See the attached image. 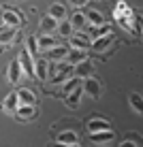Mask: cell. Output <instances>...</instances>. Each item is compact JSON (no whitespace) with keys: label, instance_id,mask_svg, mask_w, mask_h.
I'll return each mask as SVG.
<instances>
[{"label":"cell","instance_id":"cell-1","mask_svg":"<svg viewBox=\"0 0 143 147\" xmlns=\"http://www.w3.org/2000/svg\"><path fill=\"white\" fill-rule=\"evenodd\" d=\"M92 40H94V38L90 36V32H81V30H77V32L70 36V47L85 49V51H88V49L92 47Z\"/></svg>","mask_w":143,"mask_h":147},{"label":"cell","instance_id":"cell-2","mask_svg":"<svg viewBox=\"0 0 143 147\" xmlns=\"http://www.w3.org/2000/svg\"><path fill=\"white\" fill-rule=\"evenodd\" d=\"M83 92L88 94V96H92L94 100H98V98H100V92H103L100 81L94 79V77H85V79H83Z\"/></svg>","mask_w":143,"mask_h":147},{"label":"cell","instance_id":"cell-3","mask_svg":"<svg viewBox=\"0 0 143 147\" xmlns=\"http://www.w3.org/2000/svg\"><path fill=\"white\" fill-rule=\"evenodd\" d=\"M26 75V70H24L22 66V62H19V58L17 60H13L11 64H9V70H7V79H9V83H17L19 79Z\"/></svg>","mask_w":143,"mask_h":147},{"label":"cell","instance_id":"cell-4","mask_svg":"<svg viewBox=\"0 0 143 147\" xmlns=\"http://www.w3.org/2000/svg\"><path fill=\"white\" fill-rule=\"evenodd\" d=\"M113 139H115V132L111 128L100 130V132H90V141L96 145H109V143H113Z\"/></svg>","mask_w":143,"mask_h":147},{"label":"cell","instance_id":"cell-5","mask_svg":"<svg viewBox=\"0 0 143 147\" xmlns=\"http://www.w3.org/2000/svg\"><path fill=\"white\" fill-rule=\"evenodd\" d=\"M49 60L47 58H41V60H34V77L41 79V81H47L49 79Z\"/></svg>","mask_w":143,"mask_h":147},{"label":"cell","instance_id":"cell-6","mask_svg":"<svg viewBox=\"0 0 143 147\" xmlns=\"http://www.w3.org/2000/svg\"><path fill=\"white\" fill-rule=\"evenodd\" d=\"M2 22H4V26L19 28L24 19H22V15H19V11H15V9H4L2 11Z\"/></svg>","mask_w":143,"mask_h":147},{"label":"cell","instance_id":"cell-7","mask_svg":"<svg viewBox=\"0 0 143 147\" xmlns=\"http://www.w3.org/2000/svg\"><path fill=\"white\" fill-rule=\"evenodd\" d=\"M34 55L28 51V47H24L22 51H19V62H22L24 70H26V75H30V77H34Z\"/></svg>","mask_w":143,"mask_h":147},{"label":"cell","instance_id":"cell-8","mask_svg":"<svg viewBox=\"0 0 143 147\" xmlns=\"http://www.w3.org/2000/svg\"><path fill=\"white\" fill-rule=\"evenodd\" d=\"M68 51H70L68 47H62V45H56V47H52V49L47 51V55H45V58H47L49 62H62V60H66Z\"/></svg>","mask_w":143,"mask_h":147},{"label":"cell","instance_id":"cell-9","mask_svg":"<svg viewBox=\"0 0 143 147\" xmlns=\"http://www.w3.org/2000/svg\"><path fill=\"white\" fill-rule=\"evenodd\" d=\"M34 115H37V109H34V105H19L17 111H15V117H17L19 121L34 119Z\"/></svg>","mask_w":143,"mask_h":147},{"label":"cell","instance_id":"cell-10","mask_svg":"<svg viewBox=\"0 0 143 147\" xmlns=\"http://www.w3.org/2000/svg\"><path fill=\"white\" fill-rule=\"evenodd\" d=\"M92 73H94V62L92 60H83V62L75 64V75L77 77L85 79V77H92Z\"/></svg>","mask_w":143,"mask_h":147},{"label":"cell","instance_id":"cell-11","mask_svg":"<svg viewBox=\"0 0 143 147\" xmlns=\"http://www.w3.org/2000/svg\"><path fill=\"white\" fill-rule=\"evenodd\" d=\"M56 141H58L60 145H70V147L79 145V136H77V132H75V130H64V132H60Z\"/></svg>","mask_w":143,"mask_h":147},{"label":"cell","instance_id":"cell-12","mask_svg":"<svg viewBox=\"0 0 143 147\" xmlns=\"http://www.w3.org/2000/svg\"><path fill=\"white\" fill-rule=\"evenodd\" d=\"M81 94H83V83H81L79 88H75L70 94H66V96H64L66 107H68V109H77V107H79V98H81Z\"/></svg>","mask_w":143,"mask_h":147},{"label":"cell","instance_id":"cell-13","mask_svg":"<svg viewBox=\"0 0 143 147\" xmlns=\"http://www.w3.org/2000/svg\"><path fill=\"white\" fill-rule=\"evenodd\" d=\"M111 40H113V34L111 32L105 34V36H98V38L92 40V49H94V51H105V49L111 45Z\"/></svg>","mask_w":143,"mask_h":147},{"label":"cell","instance_id":"cell-14","mask_svg":"<svg viewBox=\"0 0 143 147\" xmlns=\"http://www.w3.org/2000/svg\"><path fill=\"white\" fill-rule=\"evenodd\" d=\"M111 124L103 117H96V119H90L88 121V132H100V130H109Z\"/></svg>","mask_w":143,"mask_h":147},{"label":"cell","instance_id":"cell-15","mask_svg":"<svg viewBox=\"0 0 143 147\" xmlns=\"http://www.w3.org/2000/svg\"><path fill=\"white\" fill-rule=\"evenodd\" d=\"M83 60H88V55H85V49L70 47L68 55H66V62H70V64H79V62H83Z\"/></svg>","mask_w":143,"mask_h":147},{"label":"cell","instance_id":"cell-16","mask_svg":"<svg viewBox=\"0 0 143 147\" xmlns=\"http://www.w3.org/2000/svg\"><path fill=\"white\" fill-rule=\"evenodd\" d=\"M15 36H17V30H15L13 26H7L4 30H0V43L7 45V47H11V43L15 40Z\"/></svg>","mask_w":143,"mask_h":147},{"label":"cell","instance_id":"cell-17","mask_svg":"<svg viewBox=\"0 0 143 147\" xmlns=\"http://www.w3.org/2000/svg\"><path fill=\"white\" fill-rule=\"evenodd\" d=\"M39 38V47H41V51H49L52 47H56L58 45V38L56 36H49V34H41Z\"/></svg>","mask_w":143,"mask_h":147},{"label":"cell","instance_id":"cell-18","mask_svg":"<svg viewBox=\"0 0 143 147\" xmlns=\"http://www.w3.org/2000/svg\"><path fill=\"white\" fill-rule=\"evenodd\" d=\"M128 102H130V109L135 111L137 115H143V96H141V94L132 92V94L128 96Z\"/></svg>","mask_w":143,"mask_h":147},{"label":"cell","instance_id":"cell-19","mask_svg":"<svg viewBox=\"0 0 143 147\" xmlns=\"http://www.w3.org/2000/svg\"><path fill=\"white\" fill-rule=\"evenodd\" d=\"M81 83H83V79H81V77H77V75L68 77V79H66L64 83H62V92H64V96H66V94H70L75 88H79Z\"/></svg>","mask_w":143,"mask_h":147},{"label":"cell","instance_id":"cell-20","mask_svg":"<svg viewBox=\"0 0 143 147\" xmlns=\"http://www.w3.org/2000/svg\"><path fill=\"white\" fill-rule=\"evenodd\" d=\"M17 96H19V105H34V100H37L34 92H32V90H28V88L17 90Z\"/></svg>","mask_w":143,"mask_h":147},{"label":"cell","instance_id":"cell-21","mask_svg":"<svg viewBox=\"0 0 143 147\" xmlns=\"http://www.w3.org/2000/svg\"><path fill=\"white\" fill-rule=\"evenodd\" d=\"M19 107V96L17 92H11V94H7V98H4V105H2V109H7V111H17Z\"/></svg>","mask_w":143,"mask_h":147},{"label":"cell","instance_id":"cell-22","mask_svg":"<svg viewBox=\"0 0 143 147\" xmlns=\"http://www.w3.org/2000/svg\"><path fill=\"white\" fill-rule=\"evenodd\" d=\"M58 19H56V17H52V15H45V17L43 19H41V30H45V32H52V30H58Z\"/></svg>","mask_w":143,"mask_h":147},{"label":"cell","instance_id":"cell-23","mask_svg":"<svg viewBox=\"0 0 143 147\" xmlns=\"http://www.w3.org/2000/svg\"><path fill=\"white\" fill-rule=\"evenodd\" d=\"M73 30H75V26H73L70 22H66V19H62V22L58 24V34H60V36H64V38H70V36H73V34H75Z\"/></svg>","mask_w":143,"mask_h":147},{"label":"cell","instance_id":"cell-24","mask_svg":"<svg viewBox=\"0 0 143 147\" xmlns=\"http://www.w3.org/2000/svg\"><path fill=\"white\" fill-rule=\"evenodd\" d=\"M88 32H90V36H92V38H98V36H105V34H109V32H111V28L107 26V24H103V26H92V24H90Z\"/></svg>","mask_w":143,"mask_h":147},{"label":"cell","instance_id":"cell-25","mask_svg":"<svg viewBox=\"0 0 143 147\" xmlns=\"http://www.w3.org/2000/svg\"><path fill=\"white\" fill-rule=\"evenodd\" d=\"M85 17H88V24H92V26H103L105 24V17L100 11H85Z\"/></svg>","mask_w":143,"mask_h":147},{"label":"cell","instance_id":"cell-26","mask_svg":"<svg viewBox=\"0 0 143 147\" xmlns=\"http://www.w3.org/2000/svg\"><path fill=\"white\" fill-rule=\"evenodd\" d=\"M49 15L56 17L58 22L66 19V9H64V4H52V7H49Z\"/></svg>","mask_w":143,"mask_h":147},{"label":"cell","instance_id":"cell-27","mask_svg":"<svg viewBox=\"0 0 143 147\" xmlns=\"http://www.w3.org/2000/svg\"><path fill=\"white\" fill-rule=\"evenodd\" d=\"M70 24L75 26V30H81L88 24V17H85V13H79V11H75L73 13V17H70Z\"/></svg>","mask_w":143,"mask_h":147},{"label":"cell","instance_id":"cell-28","mask_svg":"<svg viewBox=\"0 0 143 147\" xmlns=\"http://www.w3.org/2000/svg\"><path fill=\"white\" fill-rule=\"evenodd\" d=\"M120 145H122V147H137V145H143V139H141V136H137L135 132H132V134L126 136V139L122 141Z\"/></svg>","mask_w":143,"mask_h":147},{"label":"cell","instance_id":"cell-29","mask_svg":"<svg viewBox=\"0 0 143 147\" xmlns=\"http://www.w3.org/2000/svg\"><path fill=\"white\" fill-rule=\"evenodd\" d=\"M26 45H28V51L32 53V55H39V51H41V47H39V38H37V36H30Z\"/></svg>","mask_w":143,"mask_h":147},{"label":"cell","instance_id":"cell-30","mask_svg":"<svg viewBox=\"0 0 143 147\" xmlns=\"http://www.w3.org/2000/svg\"><path fill=\"white\" fill-rule=\"evenodd\" d=\"M115 13H124V15H135V13H132V9H130L128 4L124 2V0H120V2L115 4Z\"/></svg>","mask_w":143,"mask_h":147},{"label":"cell","instance_id":"cell-31","mask_svg":"<svg viewBox=\"0 0 143 147\" xmlns=\"http://www.w3.org/2000/svg\"><path fill=\"white\" fill-rule=\"evenodd\" d=\"M88 2H90V0H70V4H73L75 9H81V7H85Z\"/></svg>","mask_w":143,"mask_h":147},{"label":"cell","instance_id":"cell-32","mask_svg":"<svg viewBox=\"0 0 143 147\" xmlns=\"http://www.w3.org/2000/svg\"><path fill=\"white\" fill-rule=\"evenodd\" d=\"M0 19H2V15H0Z\"/></svg>","mask_w":143,"mask_h":147},{"label":"cell","instance_id":"cell-33","mask_svg":"<svg viewBox=\"0 0 143 147\" xmlns=\"http://www.w3.org/2000/svg\"><path fill=\"white\" fill-rule=\"evenodd\" d=\"M141 2H143V0H141Z\"/></svg>","mask_w":143,"mask_h":147}]
</instances>
